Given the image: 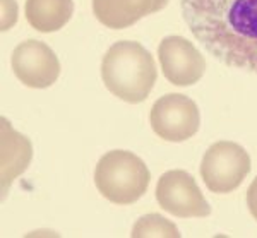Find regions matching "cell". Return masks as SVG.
Wrapping results in <instances>:
<instances>
[{
	"label": "cell",
	"instance_id": "6da1fadb",
	"mask_svg": "<svg viewBox=\"0 0 257 238\" xmlns=\"http://www.w3.org/2000/svg\"><path fill=\"white\" fill-rule=\"evenodd\" d=\"M180 11L206 52L257 76V0H180Z\"/></svg>",
	"mask_w": 257,
	"mask_h": 238
},
{
	"label": "cell",
	"instance_id": "52a82bcc",
	"mask_svg": "<svg viewBox=\"0 0 257 238\" xmlns=\"http://www.w3.org/2000/svg\"><path fill=\"white\" fill-rule=\"evenodd\" d=\"M12 70L24 86L33 89L50 87L60 76V62L47 43L26 40L12 53Z\"/></svg>",
	"mask_w": 257,
	"mask_h": 238
},
{
	"label": "cell",
	"instance_id": "5b68a950",
	"mask_svg": "<svg viewBox=\"0 0 257 238\" xmlns=\"http://www.w3.org/2000/svg\"><path fill=\"white\" fill-rule=\"evenodd\" d=\"M151 127L168 143H184L194 137L201 125L199 108L189 96L168 93L156 99L151 108Z\"/></svg>",
	"mask_w": 257,
	"mask_h": 238
},
{
	"label": "cell",
	"instance_id": "30bf717a",
	"mask_svg": "<svg viewBox=\"0 0 257 238\" xmlns=\"http://www.w3.org/2000/svg\"><path fill=\"white\" fill-rule=\"evenodd\" d=\"M2 195L6 197L11 183L30 166L33 146L26 136L16 132L6 116H2Z\"/></svg>",
	"mask_w": 257,
	"mask_h": 238
},
{
	"label": "cell",
	"instance_id": "5bb4252c",
	"mask_svg": "<svg viewBox=\"0 0 257 238\" xmlns=\"http://www.w3.org/2000/svg\"><path fill=\"white\" fill-rule=\"evenodd\" d=\"M247 206L250 214L257 219V177L254 178V182L250 183L247 190Z\"/></svg>",
	"mask_w": 257,
	"mask_h": 238
},
{
	"label": "cell",
	"instance_id": "3957f363",
	"mask_svg": "<svg viewBox=\"0 0 257 238\" xmlns=\"http://www.w3.org/2000/svg\"><path fill=\"white\" fill-rule=\"evenodd\" d=\"M151 173L148 165L131 151L115 149L99 158L94 170V185L106 200L128 206L148 192Z\"/></svg>",
	"mask_w": 257,
	"mask_h": 238
},
{
	"label": "cell",
	"instance_id": "ba28073f",
	"mask_svg": "<svg viewBox=\"0 0 257 238\" xmlns=\"http://www.w3.org/2000/svg\"><path fill=\"white\" fill-rule=\"evenodd\" d=\"M163 76L175 86H192L204 76L206 60L202 53L184 36H167L158 47Z\"/></svg>",
	"mask_w": 257,
	"mask_h": 238
},
{
	"label": "cell",
	"instance_id": "8fae6325",
	"mask_svg": "<svg viewBox=\"0 0 257 238\" xmlns=\"http://www.w3.org/2000/svg\"><path fill=\"white\" fill-rule=\"evenodd\" d=\"M26 21L40 33L59 31L69 23L74 12L72 0H26Z\"/></svg>",
	"mask_w": 257,
	"mask_h": 238
},
{
	"label": "cell",
	"instance_id": "4fadbf2b",
	"mask_svg": "<svg viewBox=\"0 0 257 238\" xmlns=\"http://www.w3.org/2000/svg\"><path fill=\"white\" fill-rule=\"evenodd\" d=\"M2 31H7L18 19V6L14 0H2Z\"/></svg>",
	"mask_w": 257,
	"mask_h": 238
},
{
	"label": "cell",
	"instance_id": "277c9868",
	"mask_svg": "<svg viewBox=\"0 0 257 238\" xmlns=\"http://www.w3.org/2000/svg\"><path fill=\"white\" fill-rule=\"evenodd\" d=\"M250 172V156L231 141H219L209 146L201 163V177L214 194L237 190Z\"/></svg>",
	"mask_w": 257,
	"mask_h": 238
},
{
	"label": "cell",
	"instance_id": "7a4b0ae2",
	"mask_svg": "<svg viewBox=\"0 0 257 238\" xmlns=\"http://www.w3.org/2000/svg\"><path fill=\"white\" fill-rule=\"evenodd\" d=\"M156 77L155 58L138 41H117L103 55V82L111 94L125 103H143L155 87Z\"/></svg>",
	"mask_w": 257,
	"mask_h": 238
},
{
	"label": "cell",
	"instance_id": "8992f818",
	"mask_svg": "<svg viewBox=\"0 0 257 238\" xmlns=\"http://www.w3.org/2000/svg\"><path fill=\"white\" fill-rule=\"evenodd\" d=\"M156 200L161 209L177 218H206L211 206L197 187L196 178L184 170H170L156 185Z\"/></svg>",
	"mask_w": 257,
	"mask_h": 238
},
{
	"label": "cell",
	"instance_id": "7c38bea8",
	"mask_svg": "<svg viewBox=\"0 0 257 238\" xmlns=\"http://www.w3.org/2000/svg\"><path fill=\"white\" fill-rule=\"evenodd\" d=\"M132 238H178V228L175 223H172L170 219L163 218L161 214H146L143 218L138 219V223L134 224L131 233Z\"/></svg>",
	"mask_w": 257,
	"mask_h": 238
},
{
	"label": "cell",
	"instance_id": "9c48e42d",
	"mask_svg": "<svg viewBox=\"0 0 257 238\" xmlns=\"http://www.w3.org/2000/svg\"><path fill=\"white\" fill-rule=\"evenodd\" d=\"M168 0H93V12L103 26L125 29L167 7Z\"/></svg>",
	"mask_w": 257,
	"mask_h": 238
}]
</instances>
